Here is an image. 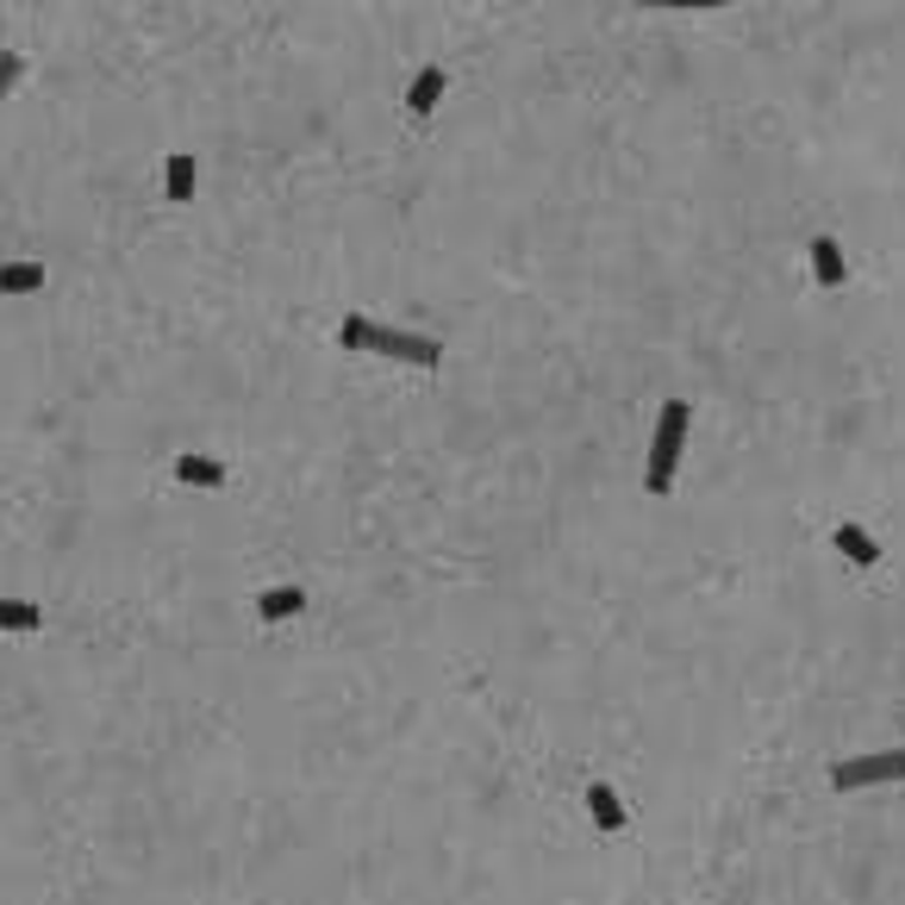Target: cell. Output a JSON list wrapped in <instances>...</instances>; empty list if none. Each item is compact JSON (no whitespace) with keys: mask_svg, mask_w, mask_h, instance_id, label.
<instances>
[{"mask_svg":"<svg viewBox=\"0 0 905 905\" xmlns=\"http://www.w3.org/2000/svg\"><path fill=\"white\" fill-rule=\"evenodd\" d=\"M338 344L344 350H368V356H387V363H412V368H438L443 363V344L438 338H419V331H394L368 312H350L338 325Z\"/></svg>","mask_w":905,"mask_h":905,"instance_id":"1","label":"cell"},{"mask_svg":"<svg viewBox=\"0 0 905 905\" xmlns=\"http://www.w3.org/2000/svg\"><path fill=\"white\" fill-rule=\"evenodd\" d=\"M687 424H694V406L687 400H662L655 412V443H650V468H643V487L655 500L674 487V468H681V450H687Z\"/></svg>","mask_w":905,"mask_h":905,"instance_id":"2","label":"cell"},{"mask_svg":"<svg viewBox=\"0 0 905 905\" xmlns=\"http://www.w3.org/2000/svg\"><path fill=\"white\" fill-rule=\"evenodd\" d=\"M881 781H905V750L849 755V762L830 769V787H837V793H862V787H881Z\"/></svg>","mask_w":905,"mask_h":905,"instance_id":"3","label":"cell"},{"mask_svg":"<svg viewBox=\"0 0 905 905\" xmlns=\"http://www.w3.org/2000/svg\"><path fill=\"white\" fill-rule=\"evenodd\" d=\"M830 543H837V550H843V556L856 562V569H874V562H881V543L868 538V531H862L856 519L837 525V531H830Z\"/></svg>","mask_w":905,"mask_h":905,"instance_id":"4","label":"cell"},{"mask_svg":"<svg viewBox=\"0 0 905 905\" xmlns=\"http://www.w3.org/2000/svg\"><path fill=\"white\" fill-rule=\"evenodd\" d=\"M194 181H200V163H194L188 151H175L169 163H163V194H169L175 207H188V200H194Z\"/></svg>","mask_w":905,"mask_h":905,"instance_id":"5","label":"cell"},{"mask_svg":"<svg viewBox=\"0 0 905 905\" xmlns=\"http://www.w3.org/2000/svg\"><path fill=\"white\" fill-rule=\"evenodd\" d=\"M812 275H818L825 288H843L849 282V263H843V244H837V238H812Z\"/></svg>","mask_w":905,"mask_h":905,"instance_id":"6","label":"cell"},{"mask_svg":"<svg viewBox=\"0 0 905 905\" xmlns=\"http://www.w3.org/2000/svg\"><path fill=\"white\" fill-rule=\"evenodd\" d=\"M307 612V587H269V594H256V618L263 625H282V618Z\"/></svg>","mask_w":905,"mask_h":905,"instance_id":"7","label":"cell"},{"mask_svg":"<svg viewBox=\"0 0 905 905\" xmlns=\"http://www.w3.org/2000/svg\"><path fill=\"white\" fill-rule=\"evenodd\" d=\"M443 88H450V76H443V69H419V76H412V88H406V113L424 119L443 100Z\"/></svg>","mask_w":905,"mask_h":905,"instance_id":"8","label":"cell"},{"mask_svg":"<svg viewBox=\"0 0 905 905\" xmlns=\"http://www.w3.org/2000/svg\"><path fill=\"white\" fill-rule=\"evenodd\" d=\"M175 482L181 487H219L225 482V463H212V456H175Z\"/></svg>","mask_w":905,"mask_h":905,"instance_id":"9","label":"cell"},{"mask_svg":"<svg viewBox=\"0 0 905 905\" xmlns=\"http://www.w3.org/2000/svg\"><path fill=\"white\" fill-rule=\"evenodd\" d=\"M587 812H594L599 830H618V825H625V806H618V793L606 787V781H594V787H587Z\"/></svg>","mask_w":905,"mask_h":905,"instance_id":"10","label":"cell"},{"mask_svg":"<svg viewBox=\"0 0 905 905\" xmlns=\"http://www.w3.org/2000/svg\"><path fill=\"white\" fill-rule=\"evenodd\" d=\"M44 288V263H7L0 269V294H38Z\"/></svg>","mask_w":905,"mask_h":905,"instance_id":"11","label":"cell"},{"mask_svg":"<svg viewBox=\"0 0 905 905\" xmlns=\"http://www.w3.org/2000/svg\"><path fill=\"white\" fill-rule=\"evenodd\" d=\"M44 612L32 599H0V631H38Z\"/></svg>","mask_w":905,"mask_h":905,"instance_id":"12","label":"cell"},{"mask_svg":"<svg viewBox=\"0 0 905 905\" xmlns=\"http://www.w3.org/2000/svg\"><path fill=\"white\" fill-rule=\"evenodd\" d=\"M20 76H25V57H20V51H7V57H0V100L13 95V81H20Z\"/></svg>","mask_w":905,"mask_h":905,"instance_id":"13","label":"cell"}]
</instances>
